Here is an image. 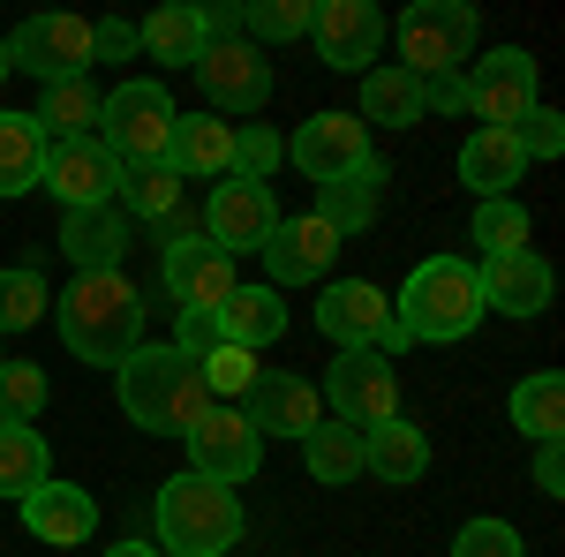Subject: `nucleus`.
Instances as JSON below:
<instances>
[{"mask_svg": "<svg viewBox=\"0 0 565 557\" xmlns=\"http://www.w3.org/2000/svg\"><path fill=\"white\" fill-rule=\"evenodd\" d=\"M53 324H61L76 362L121 369L136 354V332H143V294H136L129 271H76V287L53 294Z\"/></svg>", "mask_w": 565, "mask_h": 557, "instance_id": "nucleus-1", "label": "nucleus"}, {"mask_svg": "<svg viewBox=\"0 0 565 557\" xmlns=\"http://www.w3.org/2000/svg\"><path fill=\"white\" fill-rule=\"evenodd\" d=\"M114 385H121V415H129L136 429H151V437H189V422L212 407L204 369H196L174 340L167 346H136L129 362L114 369Z\"/></svg>", "mask_w": 565, "mask_h": 557, "instance_id": "nucleus-2", "label": "nucleus"}, {"mask_svg": "<svg viewBox=\"0 0 565 557\" xmlns=\"http://www.w3.org/2000/svg\"><path fill=\"white\" fill-rule=\"evenodd\" d=\"M242 497L226 482H204V474H167L159 482V543L167 557H226L242 543Z\"/></svg>", "mask_w": 565, "mask_h": 557, "instance_id": "nucleus-3", "label": "nucleus"}, {"mask_svg": "<svg viewBox=\"0 0 565 557\" xmlns=\"http://www.w3.org/2000/svg\"><path fill=\"white\" fill-rule=\"evenodd\" d=\"M399 332L407 340H468L482 317V287H476V264H460V257H423L415 271H407V287H399Z\"/></svg>", "mask_w": 565, "mask_h": 557, "instance_id": "nucleus-4", "label": "nucleus"}, {"mask_svg": "<svg viewBox=\"0 0 565 557\" xmlns=\"http://www.w3.org/2000/svg\"><path fill=\"white\" fill-rule=\"evenodd\" d=\"M181 106L167 98L159 76H129L98 98V143L121 159V167H167V136H174Z\"/></svg>", "mask_w": 565, "mask_h": 557, "instance_id": "nucleus-5", "label": "nucleus"}, {"mask_svg": "<svg viewBox=\"0 0 565 557\" xmlns=\"http://www.w3.org/2000/svg\"><path fill=\"white\" fill-rule=\"evenodd\" d=\"M476 39H482V15L460 8V0H415L399 15V61L415 84H437V76H460V61H476Z\"/></svg>", "mask_w": 565, "mask_h": 557, "instance_id": "nucleus-6", "label": "nucleus"}, {"mask_svg": "<svg viewBox=\"0 0 565 557\" xmlns=\"http://www.w3.org/2000/svg\"><path fill=\"white\" fill-rule=\"evenodd\" d=\"M317 332L340 346H370V354H399V346H415L399 332V317H392V294L385 287H370V279H332L324 301H317Z\"/></svg>", "mask_w": 565, "mask_h": 557, "instance_id": "nucleus-7", "label": "nucleus"}, {"mask_svg": "<svg viewBox=\"0 0 565 557\" xmlns=\"http://www.w3.org/2000/svg\"><path fill=\"white\" fill-rule=\"evenodd\" d=\"M324 399H332V422L348 429H385L399 415V377H392L385 354H370V346H348V354H332V369H324Z\"/></svg>", "mask_w": 565, "mask_h": 557, "instance_id": "nucleus-8", "label": "nucleus"}, {"mask_svg": "<svg viewBox=\"0 0 565 557\" xmlns=\"http://www.w3.org/2000/svg\"><path fill=\"white\" fill-rule=\"evenodd\" d=\"M8 61H15V76H39V90L76 84L90 68V23L84 15H31L8 31Z\"/></svg>", "mask_w": 565, "mask_h": 557, "instance_id": "nucleus-9", "label": "nucleus"}, {"mask_svg": "<svg viewBox=\"0 0 565 557\" xmlns=\"http://www.w3.org/2000/svg\"><path fill=\"white\" fill-rule=\"evenodd\" d=\"M181 444H189V474L226 482V490H234V482H249V474H257V460H264V437L249 429V415H242V407H218V399L196 415V422H189V437H181Z\"/></svg>", "mask_w": 565, "mask_h": 557, "instance_id": "nucleus-10", "label": "nucleus"}, {"mask_svg": "<svg viewBox=\"0 0 565 557\" xmlns=\"http://www.w3.org/2000/svg\"><path fill=\"white\" fill-rule=\"evenodd\" d=\"M39 189H53L68 212H106L121 196V159L98 143V136H76V143H45Z\"/></svg>", "mask_w": 565, "mask_h": 557, "instance_id": "nucleus-11", "label": "nucleus"}, {"mask_svg": "<svg viewBox=\"0 0 565 557\" xmlns=\"http://www.w3.org/2000/svg\"><path fill=\"white\" fill-rule=\"evenodd\" d=\"M196 84H204V114H264L271 61L249 39H218L196 53Z\"/></svg>", "mask_w": 565, "mask_h": 557, "instance_id": "nucleus-12", "label": "nucleus"}, {"mask_svg": "<svg viewBox=\"0 0 565 557\" xmlns=\"http://www.w3.org/2000/svg\"><path fill=\"white\" fill-rule=\"evenodd\" d=\"M468 84V114H482V129H513L535 98V53L521 45H498V53H476V68L460 76Z\"/></svg>", "mask_w": 565, "mask_h": 557, "instance_id": "nucleus-13", "label": "nucleus"}, {"mask_svg": "<svg viewBox=\"0 0 565 557\" xmlns=\"http://www.w3.org/2000/svg\"><path fill=\"white\" fill-rule=\"evenodd\" d=\"M271 226H279V204H271V189L264 181H212V204H204V242L226 249V257H257L264 242H271Z\"/></svg>", "mask_w": 565, "mask_h": 557, "instance_id": "nucleus-14", "label": "nucleus"}, {"mask_svg": "<svg viewBox=\"0 0 565 557\" xmlns=\"http://www.w3.org/2000/svg\"><path fill=\"white\" fill-rule=\"evenodd\" d=\"M309 39H317V61H324V68H340V76H370L377 53H385V15H377L370 0H317Z\"/></svg>", "mask_w": 565, "mask_h": 557, "instance_id": "nucleus-15", "label": "nucleus"}, {"mask_svg": "<svg viewBox=\"0 0 565 557\" xmlns=\"http://www.w3.org/2000/svg\"><path fill=\"white\" fill-rule=\"evenodd\" d=\"M257 257H264V271H271L264 287H317V279L332 271V257H340V234L317 212H295V218L271 226V242H264Z\"/></svg>", "mask_w": 565, "mask_h": 557, "instance_id": "nucleus-16", "label": "nucleus"}, {"mask_svg": "<svg viewBox=\"0 0 565 557\" xmlns=\"http://www.w3.org/2000/svg\"><path fill=\"white\" fill-rule=\"evenodd\" d=\"M287 159L309 173V189H324V181H340V173L370 167L377 151H370V129L354 121V114H309L295 143H287Z\"/></svg>", "mask_w": 565, "mask_h": 557, "instance_id": "nucleus-17", "label": "nucleus"}, {"mask_svg": "<svg viewBox=\"0 0 565 557\" xmlns=\"http://www.w3.org/2000/svg\"><path fill=\"white\" fill-rule=\"evenodd\" d=\"M159 279H167V294H174L181 309H218V301L242 287V279H234V257H226V249H212L204 234H181V242H167Z\"/></svg>", "mask_w": 565, "mask_h": 557, "instance_id": "nucleus-18", "label": "nucleus"}, {"mask_svg": "<svg viewBox=\"0 0 565 557\" xmlns=\"http://www.w3.org/2000/svg\"><path fill=\"white\" fill-rule=\"evenodd\" d=\"M249 429L257 437H295L302 444L309 429L324 422V399H317V385H302V377H287V369H257V385H249Z\"/></svg>", "mask_w": 565, "mask_h": 557, "instance_id": "nucleus-19", "label": "nucleus"}, {"mask_svg": "<svg viewBox=\"0 0 565 557\" xmlns=\"http://www.w3.org/2000/svg\"><path fill=\"white\" fill-rule=\"evenodd\" d=\"M476 287H482V309H498V317H543L558 279H551V264L535 249H513V257H482Z\"/></svg>", "mask_w": 565, "mask_h": 557, "instance_id": "nucleus-20", "label": "nucleus"}, {"mask_svg": "<svg viewBox=\"0 0 565 557\" xmlns=\"http://www.w3.org/2000/svg\"><path fill=\"white\" fill-rule=\"evenodd\" d=\"M23 527H31V543H45V550H76V543H90V527H98V505H90V490H76V482H39L23 497Z\"/></svg>", "mask_w": 565, "mask_h": 557, "instance_id": "nucleus-21", "label": "nucleus"}, {"mask_svg": "<svg viewBox=\"0 0 565 557\" xmlns=\"http://www.w3.org/2000/svg\"><path fill=\"white\" fill-rule=\"evenodd\" d=\"M167 167L181 181H226L234 173V121L218 114H181L174 136H167Z\"/></svg>", "mask_w": 565, "mask_h": 557, "instance_id": "nucleus-22", "label": "nucleus"}, {"mask_svg": "<svg viewBox=\"0 0 565 557\" xmlns=\"http://www.w3.org/2000/svg\"><path fill=\"white\" fill-rule=\"evenodd\" d=\"M521 173H527V151H521L513 129H476L468 143H460V181L476 189V204L482 196H513Z\"/></svg>", "mask_w": 565, "mask_h": 557, "instance_id": "nucleus-23", "label": "nucleus"}, {"mask_svg": "<svg viewBox=\"0 0 565 557\" xmlns=\"http://www.w3.org/2000/svg\"><path fill=\"white\" fill-rule=\"evenodd\" d=\"M377 212H385V167H377V159L317 189V218H324L340 242H348V234H362V226H377Z\"/></svg>", "mask_w": 565, "mask_h": 557, "instance_id": "nucleus-24", "label": "nucleus"}, {"mask_svg": "<svg viewBox=\"0 0 565 557\" xmlns=\"http://www.w3.org/2000/svg\"><path fill=\"white\" fill-rule=\"evenodd\" d=\"M61 257L76 264V271H121L129 257V218L114 212H68L61 218Z\"/></svg>", "mask_w": 565, "mask_h": 557, "instance_id": "nucleus-25", "label": "nucleus"}, {"mask_svg": "<svg viewBox=\"0 0 565 557\" xmlns=\"http://www.w3.org/2000/svg\"><path fill=\"white\" fill-rule=\"evenodd\" d=\"M362 474H377V482H423L430 474V437L407 415H392L385 429L362 437Z\"/></svg>", "mask_w": 565, "mask_h": 557, "instance_id": "nucleus-26", "label": "nucleus"}, {"mask_svg": "<svg viewBox=\"0 0 565 557\" xmlns=\"http://www.w3.org/2000/svg\"><path fill=\"white\" fill-rule=\"evenodd\" d=\"M218 332H226V346H271L279 332H287V301H279V287H234V294L218 301Z\"/></svg>", "mask_w": 565, "mask_h": 557, "instance_id": "nucleus-27", "label": "nucleus"}, {"mask_svg": "<svg viewBox=\"0 0 565 557\" xmlns=\"http://www.w3.org/2000/svg\"><path fill=\"white\" fill-rule=\"evenodd\" d=\"M354 121L362 129H415L423 121V84L407 76V68H370L362 76V106H354Z\"/></svg>", "mask_w": 565, "mask_h": 557, "instance_id": "nucleus-28", "label": "nucleus"}, {"mask_svg": "<svg viewBox=\"0 0 565 557\" xmlns=\"http://www.w3.org/2000/svg\"><path fill=\"white\" fill-rule=\"evenodd\" d=\"M505 415H513V429H521V437L558 444V437H565V377H558V369L521 377V385H513V399H505Z\"/></svg>", "mask_w": 565, "mask_h": 557, "instance_id": "nucleus-29", "label": "nucleus"}, {"mask_svg": "<svg viewBox=\"0 0 565 557\" xmlns=\"http://www.w3.org/2000/svg\"><path fill=\"white\" fill-rule=\"evenodd\" d=\"M39 482H53V452L31 422H0V497H31Z\"/></svg>", "mask_w": 565, "mask_h": 557, "instance_id": "nucleus-30", "label": "nucleus"}, {"mask_svg": "<svg viewBox=\"0 0 565 557\" xmlns=\"http://www.w3.org/2000/svg\"><path fill=\"white\" fill-rule=\"evenodd\" d=\"M39 136L45 143H76V136H98V90L76 76V84H45L39 90Z\"/></svg>", "mask_w": 565, "mask_h": 557, "instance_id": "nucleus-31", "label": "nucleus"}, {"mask_svg": "<svg viewBox=\"0 0 565 557\" xmlns=\"http://www.w3.org/2000/svg\"><path fill=\"white\" fill-rule=\"evenodd\" d=\"M136 45H143L159 68H196V53H204V15H196V8H159L151 23H136Z\"/></svg>", "mask_w": 565, "mask_h": 557, "instance_id": "nucleus-32", "label": "nucleus"}, {"mask_svg": "<svg viewBox=\"0 0 565 557\" xmlns=\"http://www.w3.org/2000/svg\"><path fill=\"white\" fill-rule=\"evenodd\" d=\"M302 460H309V482H332V490H340V482H362V429L324 415V422L302 437Z\"/></svg>", "mask_w": 565, "mask_h": 557, "instance_id": "nucleus-33", "label": "nucleus"}, {"mask_svg": "<svg viewBox=\"0 0 565 557\" xmlns=\"http://www.w3.org/2000/svg\"><path fill=\"white\" fill-rule=\"evenodd\" d=\"M39 167H45V136H39V121L0 106V196H23V189H39Z\"/></svg>", "mask_w": 565, "mask_h": 557, "instance_id": "nucleus-34", "label": "nucleus"}, {"mask_svg": "<svg viewBox=\"0 0 565 557\" xmlns=\"http://www.w3.org/2000/svg\"><path fill=\"white\" fill-rule=\"evenodd\" d=\"M468 242H476L482 257H513V249H527V204L521 196H482Z\"/></svg>", "mask_w": 565, "mask_h": 557, "instance_id": "nucleus-35", "label": "nucleus"}, {"mask_svg": "<svg viewBox=\"0 0 565 557\" xmlns=\"http://www.w3.org/2000/svg\"><path fill=\"white\" fill-rule=\"evenodd\" d=\"M45 309H53L45 279L31 271V264H8V271H0V340H8V332H31Z\"/></svg>", "mask_w": 565, "mask_h": 557, "instance_id": "nucleus-36", "label": "nucleus"}, {"mask_svg": "<svg viewBox=\"0 0 565 557\" xmlns=\"http://www.w3.org/2000/svg\"><path fill=\"white\" fill-rule=\"evenodd\" d=\"M121 204L136 218H174L181 212V173L174 167H121Z\"/></svg>", "mask_w": 565, "mask_h": 557, "instance_id": "nucleus-37", "label": "nucleus"}, {"mask_svg": "<svg viewBox=\"0 0 565 557\" xmlns=\"http://www.w3.org/2000/svg\"><path fill=\"white\" fill-rule=\"evenodd\" d=\"M309 23H317V0H257V8H242V31L264 45L309 39Z\"/></svg>", "mask_w": 565, "mask_h": 557, "instance_id": "nucleus-38", "label": "nucleus"}, {"mask_svg": "<svg viewBox=\"0 0 565 557\" xmlns=\"http://www.w3.org/2000/svg\"><path fill=\"white\" fill-rule=\"evenodd\" d=\"M45 415V369L39 362H0V422H39Z\"/></svg>", "mask_w": 565, "mask_h": 557, "instance_id": "nucleus-39", "label": "nucleus"}, {"mask_svg": "<svg viewBox=\"0 0 565 557\" xmlns=\"http://www.w3.org/2000/svg\"><path fill=\"white\" fill-rule=\"evenodd\" d=\"M196 369H204V385H212V399L218 407H226V399H249V385H257V354H249V346H218V354H204V362H196Z\"/></svg>", "mask_w": 565, "mask_h": 557, "instance_id": "nucleus-40", "label": "nucleus"}, {"mask_svg": "<svg viewBox=\"0 0 565 557\" xmlns=\"http://www.w3.org/2000/svg\"><path fill=\"white\" fill-rule=\"evenodd\" d=\"M452 557H527L521 535L505 527V519H468L460 535H452Z\"/></svg>", "mask_w": 565, "mask_h": 557, "instance_id": "nucleus-41", "label": "nucleus"}, {"mask_svg": "<svg viewBox=\"0 0 565 557\" xmlns=\"http://www.w3.org/2000/svg\"><path fill=\"white\" fill-rule=\"evenodd\" d=\"M513 136H521L527 167H535V159H558V151H565V121L551 114V106H527L521 121H513Z\"/></svg>", "mask_w": 565, "mask_h": 557, "instance_id": "nucleus-42", "label": "nucleus"}, {"mask_svg": "<svg viewBox=\"0 0 565 557\" xmlns=\"http://www.w3.org/2000/svg\"><path fill=\"white\" fill-rule=\"evenodd\" d=\"M279 159H287V143H279L271 129H242L234 136V181H264Z\"/></svg>", "mask_w": 565, "mask_h": 557, "instance_id": "nucleus-43", "label": "nucleus"}, {"mask_svg": "<svg viewBox=\"0 0 565 557\" xmlns=\"http://www.w3.org/2000/svg\"><path fill=\"white\" fill-rule=\"evenodd\" d=\"M174 346L189 354V362H204V354H218V346H226V332H218V309H181Z\"/></svg>", "mask_w": 565, "mask_h": 557, "instance_id": "nucleus-44", "label": "nucleus"}, {"mask_svg": "<svg viewBox=\"0 0 565 557\" xmlns=\"http://www.w3.org/2000/svg\"><path fill=\"white\" fill-rule=\"evenodd\" d=\"M136 53V23H98L90 31V61H129Z\"/></svg>", "mask_w": 565, "mask_h": 557, "instance_id": "nucleus-45", "label": "nucleus"}, {"mask_svg": "<svg viewBox=\"0 0 565 557\" xmlns=\"http://www.w3.org/2000/svg\"><path fill=\"white\" fill-rule=\"evenodd\" d=\"M535 490H543V497H558V490H565V437L535 452Z\"/></svg>", "mask_w": 565, "mask_h": 557, "instance_id": "nucleus-46", "label": "nucleus"}, {"mask_svg": "<svg viewBox=\"0 0 565 557\" xmlns=\"http://www.w3.org/2000/svg\"><path fill=\"white\" fill-rule=\"evenodd\" d=\"M106 557H159V550H151V543H114Z\"/></svg>", "mask_w": 565, "mask_h": 557, "instance_id": "nucleus-47", "label": "nucleus"}, {"mask_svg": "<svg viewBox=\"0 0 565 557\" xmlns=\"http://www.w3.org/2000/svg\"><path fill=\"white\" fill-rule=\"evenodd\" d=\"M8 76H15V61H8V39H0V84H8Z\"/></svg>", "mask_w": 565, "mask_h": 557, "instance_id": "nucleus-48", "label": "nucleus"}, {"mask_svg": "<svg viewBox=\"0 0 565 557\" xmlns=\"http://www.w3.org/2000/svg\"><path fill=\"white\" fill-rule=\"evenodd\" d=\"M0 362H8V354H0Z\"/></svg>", "mask_w": 565, "mask_h": 557, "instance_id": "nucleus-49", "label": "nucleus"}]
</instances>
